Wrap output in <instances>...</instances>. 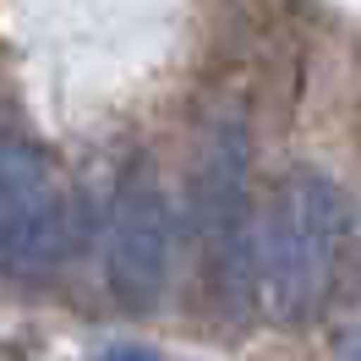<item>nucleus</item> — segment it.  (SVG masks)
I'll list each match as a JSON object with an SVG mask.
<instances>
[{
    "label": "nucleus",
    "mask_w": 361,
    "mask_h": 361,
    "mask_svg": "<svg viewBox=\"0 0 361 361\" xmlns=\"http://www.w3.org/2000/svg\"><path fill=\"white\" fill-rule=\"evenodd\" d=\"M356 235V208L329 176H285L252 214L257 312L279 323L312 317L334 290Z\"/></svg>",
    "instance_id": "f257e3e1"
},
{
    "label": "nucleus",
    "mask_w": 361,
    "mask_h": 361,
    "mask_svg": "<svg viewBox=\"0 0 361 361\" xmlns=\"http://www.w3.org/2000/svg\"><path fill=\"white\" fill-rule=\"evenodd\" d=\"M66 192L49 159L0 132V269L6 274H44L66 252Z\"/></svg>",
    "instance_id": "f03ea898"
},
{
    "label": "nucleus",
    "mask_w": 361,
    "mask_h": 361,
    "mask_svg": "<svg viewBox=\"0 0 361 361\" xmlns=\"http://www.w3.org/2000/svg\"><path fill=\"white\" fill-rule=\"evenodd\" d=\"M170 257H176V219L170 203L154 186H121L104 219V279L121 307H154L170 285Z\"/></svg>",
    "instance_id": "7ed1b4c3"
},
{
    "label": "nucleus",
    "mask_w": 361,
    "mask_h": 361,
    "mask_svg": "<svg viewBox=\"0 0 361 361\" xmlns=\"http://www.w3.org/2000/svg\"><path fill=\"white\" fill-rule=\"evenodd\" d=\"M334 350H339V361H361V323L339 329V334H334Z\"/></svg>",
    "instance_id": "20e7f679"
},
{
    "label": "nucleus",
    "mask_w": 361,
    "mask_h": 361,
    "mask_svg": "<svg viewBox=\"0 0 361 361\" xmlns=\"http://www.w3.org/2000/svg\"><path fill=\"white\" fill-rule=\"evenodd\" d=\"M99 361H159L154 350H142V345H110Z\"/></svg>",
    "instance_id": "39448f33"
}]
</instances>
